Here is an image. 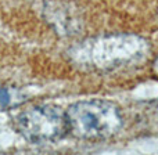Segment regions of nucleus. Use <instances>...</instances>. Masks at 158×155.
Masks as SVG:
<instances>
[{"label":"nucleus","instance_id":"20e7f679","mask_svg":"<svg viewBox=\"0 0 158 155\" xmlns=\"http://www.w3.org/2000/svg\"><path fill=\"white\" fill-rule=\"evenodd\" d=\"M21 96L18 90L8 89L6 86H0V109L8 108L11 105H17L21 103Z\"/></svg>","mask_w":158,"mask_h":155},{"label":"nucleus","instance_id":"7ed1b4c3","mask_svg":"<svg viewBox=\"0 0 158 155\" xmlns=\"http://www.w3.org/2000/svg\"><path fill=\"white\" fill-rule=\"evenodd\" d=\"M146 43L136 36H114L93 43L87 51V57L94 64L108 67L131 61L144 54Z\"/></svg>","mask_w":158,"mask_h":155},{"label":"nucleus","instance_id":"39448f33","mask_svg":"<svg viewBox=\"0 0 158 155\" xmlns=\"http://www.w3.org/2000/svg\"><path fill=\"white\" fill-rule=\"evenodd\" d=\"M154 69H156V72H157V74H158V58H157L156 64H154Z\"/></svg>","mask_w":158,"mask_h":155},{"label":"nucleus","instance_id":"f03ea898","mask_svg":"<svg viewBox=\"0 0 158 155\" xmlns=\"http://www.w3.org/2000/svg\"><path fill=\"white\" fill-rule=\"evenodd\" d=\"M15 128L31 143H53L68 133L67 114L53 104L33 105L17 115Z\"/></svg>","mask_w":158,"mask_h":155},{"label":"nucleus","instance_id":"f257e3e1","mask_svg":"<svg viewBox=\"0 0 158 155\" xmlns=\"http://www.w3.org/2000/svg\"><path fill=\"white\" fill-rule=\"evenodd\" d=\"M68 133L82 140H104L122 128V115L115 104L106 100H85L65 111Z\"/></svg>","mask_w":158,"mask_h":155}]
</instances>
